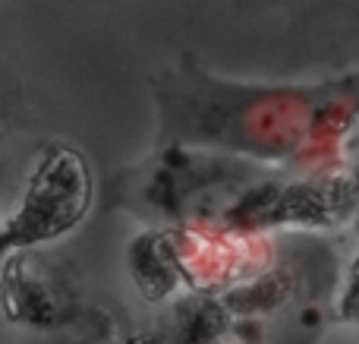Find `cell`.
Here are the masks:
<instances>
[{"mask_svg":"<svg viewBox=\"0 0 359 344\" xmlns=\"http://www.w3.org/2000/svg\"><path fill=\"white\" fill-rule=\"evenodd\" d=\"M92 202V174L79 152L69 145H48L38 158L35 174L22 193V202L0 227V244L25 246L60 237L82 221Z\"/></svg>","mask_w":359,"mask_h":344,"instance_id":"6da1fadb","label":"cell"}]
</instances>
